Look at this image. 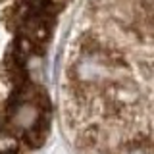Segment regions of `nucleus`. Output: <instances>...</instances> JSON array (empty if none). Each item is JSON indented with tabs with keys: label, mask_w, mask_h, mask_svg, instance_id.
I'll use <instances>...</instances> for the list:
<instances>
[{
	"label": "nucleus",
	"mask_w": 154,
	"mask_h": 154,
	"mask_svg": "<svg viewBox=\"0 0 154 154\" xmlns=\"http://www.w3.org/2000/svg\"><path fill=\"white\" fill-rule=\"evenodd\" d=\"M58 91L79 154H154V0H85Z\"/></svg>",
	"instance_id": "obj_1"
},
{
	"label": "nucleus",
	"mask_w": 154,
	"mask_h": 154,
	"mask_svg": "<svg viewBox=\"0 0 154 154\" xmlns=\"http://www.w3.org/2000/svg\"><path fill=\"white\" fill-rule=\"evenodd\" d=\"M69 4L0 0V154H25L45 143L50 127L45 64Z\"/></svg>",
	"instance_id": "obj_2"
}]
</instances>
